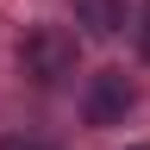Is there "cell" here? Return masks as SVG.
<instances>
[{
    "label": "cell",
    "instance_id": "obj_1",
    "mask_svg": "<svg viewBox=\"0 0 150 150\" xmlns=\"http://www.w3.org/2000/svg\"><path fill=\"white\" fill-rule=\"evenodd\" d=\"M19 69L31 75V81H63V75H75V31L63 25H38L25 44H19Z\"/></svg>",
    "mask_w": 150,
    "mask_h": 150
},
{
    "label": "cell",
    "instance_id": "obj_2",
    "mask_svg": "<svg viewBox=\"0 0 150 150\" xmlns=\"http://www.w3.org/2000/svg\"><path fill=\"white\" fill-rule=\"evenodd\" d=\"M131 106H138V81H131L125 69H100V75H88V94H81L88 125H119Z\"/></svg>",
    "mask_w": 150,
    "mask_h": 150
},
{
    "label": "cell",
    "instance_id": "obj_3",
    "mask_svg": "<svg viewBox=\"0 0 150 150\" xmlns=\"http://www.w3.org/2000/svg\"><path fill=\"white\" fill-rule=\"evenodd\" d=\"M75 19H81L94 38H112L125 25V0H75Z\"/></svg>",
    "mask_w": 150,
    "mask_h": 150
},
{
    "label": "cell",
    "instance_id": "obj_4",
    "mask_svg": "<svg viewBox=\"0 0 150 150\" xmlns=\"http://www.w3.org/2000/svg\"><path fill=\"white\" fill-rule=\"evenodd\" d=\"M0 150H50V144H31V138H6Z\"/></svg>",
    "mask_w": 150,
    "mask_h": 150
},
{
    "label": "cell",
    "instance_id": "obj_5",
    "mask_svg": "<svg viewBox=\"0 0 150 150\" xmlns=\"http://www.w3.org/2000/svg\"><path fill=\"white\" fill-rule=\"evenodd\" d=\"M138 44H144V56H150V6H144V31H138Z\"/></svg>",
    "mask_w": 150,
    "mask_h": 150
}]
</instances>
